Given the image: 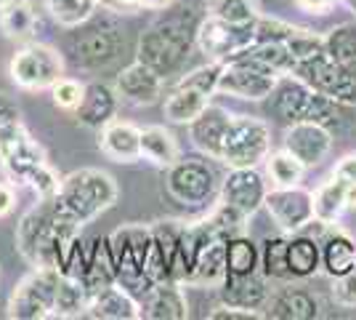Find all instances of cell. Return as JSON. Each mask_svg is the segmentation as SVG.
Masks as SVG:
<instances>
[{
    "label": "cell",
    "instance_id": "obj_1",
    "mask_svg": "<svg viewBox=\"0 0 356 320\" xmlns=\"http://www.w3.org/2000/svg\"><path fill=\"white\" fill-rule=\"evenodd\" d=\"M200 19L202 16L192 6H178V3L157 11V16L138 35L136 59L144 61L165 80L178 75L186 59L192 56V48H197Z\"/></svg>",
    "mask_w": 356,
    "mask_h": 320
},
{
    "label": "cell",
    "instance_id": "obj_2",
    "mask_svg": "<svg viewBox=\"0 0 356 320\" xmlns=\"http://www.w3.org/2000/svg\"><path fill=\"white\" fill-rule=\"evenodd\" d=\"M77 232L80 227L56 208L54 198H38L16 224V251L30 267L59 270Z\"/></svg>",
    "mask_w": 356,
    "mask_h": 320
},
{
    "label": "cell",
    "instance_id": "obj_3",
    "mask_svg": "<svg viewBox=\"0 0 356 320\" xmlns=\"http://www.w3.org/2000/svg\"><path fill=\"white\" fill-rule=\"evenodd\" d=\"M118 195L120 190L112 174L102 168H77L61 176L54 203L70 222H74L77 227H86L96 216L109 211L118 203Z\"/></svg>",
    "mask_w": 356,
    "mask_h": 320
},
{
    "label": "cell",
    "instance_id": "obj_4",
    "mask_svg": "<svg viewBox=\"0 0 356 320\" xmlns=\"http://www.w3.org/2000/svg\"><path fill=\"white\" fill-rule=\"evenodd\" d=\"M67 51L80 70L99 73L112 67L125 51V32L112 8H99L88 22L74 27L67 38Z\"/></svg>",
    "mask_w": 356,
    "mask_h": 320
},
{
    "label": "cell",
    "instance_id": "obj_5",
    "mask_svg": "<svg viewBox=\"0 0 356 320\" xmlns=\"http://www.w3.org/2000/svg\"><path fill=\"white\" fill-rule=\"evenodd\" d=\"M271 153V128L252 115H232L218 160L229 168H255Z\"/></svg>",
    "mask_w": 356,
    "mask_h": 320
},
{
    "label": "cell",
    "instance_id": "obj_6",
    "mask_svg": "<svg viewBox=\"0 0 356 320\" xmlns=\"http://www.w3.org/2000/svg\"><path fill=\"white\" fill-rule=\"evenodd\" d=\"M61 273L54 267H32L8 299V318L14 320H45L56 318V294Z\"/></svg>",
    "mask_w": 356,
    "mask_h": 320
},
{
    "label": "cell",
    "instance_id": "obj_7",
    "mask_svg": "<svg viewBox=\"0 0 356 320\" xmlns=\"http://www.w3.org/2000/svg\"><path fill=\"white\" fill-rule=\"evenodd\" d=\"M165 187L168 195L189 208L208 206L210 200L218 195L221 182L216 168L202 158H178L165 174Z\"/></svg>",
    "mask_w": 356,
    "mask_h": 320
},
{
    "label": "cell",
    "instance_id": "obj_8",
    "mask_svg": "<svg viewBox=\"0 0 356 320\" xmlns=\"http://www.w3.org/2000/svg\"><path fill=\"white\" fill-rule=\"evenodd\" d=\"M8 75L24 91H51L64 77V56L54 46L27 43L11 56Z\"/></svg>",
    "mask_w": 356,
    "mask_h": 320
},
{
    "label": "cell",
    "instance_id": "obj_9",
    "mask_svg": "<svg viewBox=\"0 0 356 320\" xmlns=\"http://www.w3.org/2000/svg\"><path fill=\"white\" fill-rule=\"evenodd\" d=\"M43 166H48L45 150L32 139L24 123L14 121L0 128V168L11 182L27 187Z\"/></svg>",
    "mask_w": 356,
    "mask_h": 320
},
{
    "label": "cell",
    "instance_id": "obj_10",
    "mask_svg": "<svg viewBox=\"0 0 356 320\" xmlns=\"http://www.w3.org/2000/svg\"><path fill=\"white\" fill-rule=\"evenodd\" d=\"M290 75L300 77L314 91L356 105V61H332L327 54L293 64Z\"/></svg>",
    "mask_w": 356,
    "mask_h": 320
},
{
    "label": "cell",
    "instance_id": "obj_11",
    "mask_svg": "<svg viewBox=\"0 0 356 320\" xmlns=\"http://www.w3.org/2000/svg\"><path fill=\"white\" fill-rule=\"evenodd\" d=\"M277 80H280V75H274L268 67L258 64L245 54H237V56L223 61L218 93L237 96L245 102H266V96L277 86Z\"/></svg>",
    "mask_w": 356,
    "mask_h": 320
},
{
    "label": "cell",
    "instance_id": "obj_12",
    "mask_svg": "<svg viewBox=\"0 0 356 320\" xmlns=\"http://www.w3.org/2000/svg\"><path fill=\"white\" fill-rule=\"evenodd\" d=\"M255 22L250 24H229L216 16H202L197 27V48L213 61H226L237 56L239 51L252 46Z\"/></svg>",
    "mask_w": 356,
    "mask_h": 320
},
{
    "label": "cell",
    "instance_id": "obj_13",
    "mask_svg": "<svg viewBox=\"0 0 356 320\" xmlns=\"http://www.w3.org/2000/svg\"><path fill=\"white\" fill-rule=\"evenodd\" d=\"M264 208L268 211L271 222L277 227L287 235H293V232H300L314 219V192L303 190L300 184L274 187L266 192Z\"/></svg>",
    "mask_w": 356,
    "mask_h": 320
},
{
    "label": "cell",
    "instance_id": "obj_14",
    "mask_svg": "<svg viewBox=\"0 0 356 320\" xmlns=\"http://www.w3.org/2000/svg\"><path fill=\"white\" fill-rule=\"evenodd\" d=\"M314 91L312 86H306L300 77L296 75H280L277 86L271 89V93L266 96L268 115L282 125L298 121H309L314 107Z\"/></svg>",
    "mask_w": 356,
    "mask_h": 320
},
{
    "label": "cell",
    "instance_id": "obj_15",
    "mask_svg": "<svg viewBox=\"0 0 356 320\" xmlns=\"http://www.w3.org/2000/svg\"><path fill=\"white\" fill-rule=\"evenodd\" d=\"M268 184L266 176L255 168H229V174L221 179L218 200L234 206L245 216H255L266 203Z\"/></svg>",
    "mask_w": 356,
    "mask_h": 320
},
{
    "label": "cell",
    "instance_id": "obj_16",
    "mask_svg": "<svg viewBox=\"0 0 356 320\" xmlns=\"http://www.w3.org/2000/svg\"><path fill=\"white\" fill-rule=\"evenodd\" d=\"M335 144V134L327 131L325 125L314 121H298L284 125L282 147L287 153H293L306 168L319 166L325 160L330 150Z\"/></svg>",
    "mask_w": 356,
    "mask_h": 320
},
{
    "label": "cell",
    "instance_id": "obj_17",
    "mask_svg": "<svg viewBox=\"0 0 356 320\" xmlns=\"http://www.w3.org/2000/svg\"><path fill=\"white\" fill-rule=\"evenodd\" d=\"M264 318L271 320H316L322 318V299L314 291L287 280L282 289L268 294Z\"/></svg>",
    "mask_w": 356,
    "mask_h": 320
},
{
    "label": "cell",
    "instance_id": "obj_18",
    "mask_svg": "<svg viewBox=\"0 0 356 320\" xmlns=\"http://www.w3.org/2000/svg\"><path fill=\"white\" fill-rule=\"evenodd\" d=\"M181 229H184V222H178V219H160L152 224V251H149L144 275L154 286L165 283V280H173V264H176Z\"/></svg>",
    "mask_w": 356,
    "mask_h": 320
},
{
    "label": "cell",
    "instance_id": "obj_19",
    "mask_svg": "<svg viewBox=\"0 0 356 320\" xmlns=\"http://www.w3.org/2000/svg\"><path fill=\"white\" fill-rule=\"evenodd\" d=\"M165 77L157 75L152 67H147L144 61L136 59L134 64L122 67L115 77V89H118L120 99L131 102L136 107H149L154 105L163 96Z\"/></svg>",
    "mask_w": 356,
    "mask_h": 320
},
{
    "label": "cell",
    "instance_id": "obj_20",
    "mask_svg": "<svg viewBox=\"0 0 356 320\" xmlns=\"http://www.w3.org/2000/svg\"><path fill=\"white\" fill-rule=\"evenodd\" d=\"M118 107H120V93L115 86L102 83V80H90V83H86L83 102L74 109V118H77V123L83 128L102 131L106 123H112L118 118Z\"/></svg>",
    "mask_w": 356,
    "mask_h": 320
},
{
    "label": "cell",
    "instance_id": "obj_21",
    "mask_svg": "<svg viewBox=\"0 0 356 320\" xmlns=\"http://www.w3.org/2000/svg\"><path fill=\"white\" fill-rule=\"evenodd\" d=\"M86 318L93 320H138L144 318V307L134 294L122 286H106L88 299Z\"/></svg>",
    "mask_w": 356,
    "mask_h": 320
},
{
    "label": "cell",
    "instance_id": "obj_22",
    "mask_svg": "<svg viewBox=\"0 0 356 320\" xmlns=\"http://www.w3.org/2000/svg\"><path fill=\"white\" fill-rule=\"evenodd\" d=\"M232 121V112H226L218 105H208L202 109V115H197L189 123V139H192L194 150L202 153L210 160H218L221 153V142L226 137V128Z\"/></svg>",
    "mask_w": 356,
    "mask_h": 320
},
{
    "label": "cell",
    "instance_id": "obj_23",
    "mask_svg": "<svg viewBox=\"0 0 356 320\" xmlns=\"http://www.w3.org/2000/svg\"><path fill=\"white\" fill-rule=\"evenodd\" d=\"M99 150L115 163L141 160V128L115 118L99 131Z\"/></svg>",
    "mask_w": 356,
    "mask_h": 320
},
{
    "label": "cell",
    "instance_id": "obj_24",
    "mask_svg": "<svg viewBox=\"0 0 356 320\" xmlns=\"http://www.w3.org/2000/svg\"><path fill=\"white\" fill-rule=\"evenodd\" d=\"M268 294H271L268 280L261 273L248 275V277H226L218 286L221 305L239 307V310H255V312H264Z\"/></svg>",
    "mask_w": 356,
    "mask_h": 320
},
{
    "label": "cell",
    "instance_id": "obj_25",
    "mask_svg": "<svg viewBox=\"0 0 356 320\" xmlns=\"http://www.w3.org/2000/svg\"><path fill=\"white\" fill-rule=\"evenodd\" d=\"M356 270V241L346 232L330 224L322 235V273L335 280Z\"/></svg>",
    "mask_w": 356,
    "mask_h": 320
},
{
    "label": "cell",
    "instance_id": "obj_26",
    "mask_svg": "<svg viewBox=\"0 0 356 320\" xmlns=\"http://www.w3.org/2000/svg\"><path fill=\"white\" fill-rule=\"evenodd\" d=\"M287 267L293 280H309L322 273V241L309 229L287 235Z\"/></svg>",
    "mask_w": 356,
    "mask_h": 320
},
{
    "label": "cell",
    "instance_id": "obj_27",
    "mask_svg": "<svg viewBox=\"0 0 356 320\" xmlns=\"http://www.w3.org/2000/svg\"><path fill=\"white\" fill-rule=\"evenodd\" d=\"M144 307V318L149 320H186L189 318V302H186V291L184 283L176 280H165L157 283L147 294V305Z\"/></svg>",
    "mask_w": 356,
    "mask_h": 320
},
{
    "label": "cell",
    "instance_id": "obj_28",
    "mask_svg": "<svg viewBox=\"0 0 356 320\" xmlns=\"http://www.w3.org/2000/svg\"><path fill=\"white\" fill-rule=\"evenodd\" d=\"M118 283V261H115V251H112V241L109 235H99L90 241V261H88V275L83 280V286L90 296L96 291L115 286Z\"/></svg>",
    "mask_w": 356,
    "mask_h": 320
},
{
    "label": "cell",
    "instance_id": "obj_29",
    "mask_svg": "<svg viewBox=\"0 0 356 320\" xmlns=\"http://www.w3.org/2000/svg\"><path fill=\"white\" fill-rule=\"evenodd\" d=\"M309 121L325 125L327 131H332L335 137L338 134H348V131L356 128V105H346L341 99H332L327 93L316 91Z\"/></svg>",
    "mask_w": 356,
    "mask_h": 320
},
{
    "label": "cell",
    "instance_id": "obj_30",
    "mask_svg": "<svg viewBox=\"0 0 356 320\" xmlns=\"http://www.w3.org/2000/svg\"><path fill=\"white\" fill-rule=\"evenodd\" d=\"M223 254H226V277H248L261 273V245L250 235L245 232L232 235L223 245Z\"/></svg>",
    "mask_w": 356,
    "mask_h": 320
},
{
    "label": "cell",
    "instance_id": "obj_31",
    "mask_svg": "<svg viewBox=\"0 0 356 320\" xmlns=\"http://www.w3.org/2000/svg\"><path fill=\"white\" fill-rule=\"evenodd\" d=\"M348 182H343L341 176H330L314 190V219L325 222V224H338L343 213L348 211V200H346Z\"/></svg>",
    "mask_w": 356,
    "mask_h": 320
},
{
    "label": "cell",
    "instance_id": "obj_32",
    "mask_svg": "<svg viewBox=\"0 0 356 320\" xmlns=\"http://www.w3.org/2000/svg\"><path fill=\"white\" fill-rule=\"evenodd\" d=\"M141 158L152 166L168 171L181 158V147L165 125H147L141 128Z\"/></svg>",
    "mask_w": 356,
    "mask_h": 320
},
{
    "label": "cell",
    "instance_id": "obj_33",
    "mask_svg": "<svg viewBox=\"0 0 356 320\" xmlns=\"http://www.w3.org/2000/svg\"><path fill=\"white\" fill-rule=\"evenodd\" d=\"M208 93L197 91V89H189V86H178L170 91V96L165 99V118L170 123H176V125H189V123L197 118V115H202V109L210 105Z\"/></svg>",
    "mask_w": 356,
    "mask_h": 320
},
{
    "label": "cell",
    "instance_id": "obj_34",
    "mask_svg": "<svg viewBox=\"0 0 356 320\" xmlns=\"http://www.w3.org/2000/svg\"><path fill=\"white\" fill-rule=\"evenodd\" d=\"M38 27L40 19L30 0H11L6 8H0V32L8 40H27Z\"/></svg>",
    "mask_w": 356,
    "mask_h": 320
},
{
    "label": "cell",
    "instance_id": "obj_35",
    "mask_svg": "<svg viewBox=\"0 0 356 320\" xmlns=\"http://www.w3.org/2000/svg\"><path fill=\"white\" fill-rule=\"evenodd\" d=\"M223 245H226V241H213V243L200 254L189 286L218 291V286L226 280V254H223Z\"/></svg>",
    "mask_w": 356,
    "mask_h": 320
},
{
    "label": "cell",
    "instance_id": "obj_36",
    "mask_svg": "<svg viewBox=\"0 0 356 320\" xmlns=\"http://www.w3.org/2000/svg\"><path fill=\"white\" fill-rule=\"evenodd\" d=\"M261 275L266 280H280V283L293 280L287 267V232H280L261 243Z\"/></svg>",
    "mask_w": 356,
    "mask_h": 320
},
{
    "label": "cell",
    "instance_id": "obj_37",
    "mask_svg": "<svg viewBox=\"0 0 356 320\" xmlns=\"http://www.w3.org/2000/svg\"><path fill=\"white\" fill-rule=\"evenodd\" d=\"M45 8L59 27L74 30L102 8V0H45Z\"/></svg>",
    "mask_w": 356,
    "mask_h": 320
},
{
    "label": "cell",
    "instance_id": "obj_38",
    "mask_svg": "<svg viewBox=\"0 0 356 320\" xmlns=\"http://www.w3.org/2000/svg\"><path fill=\"white\" fill-rule=\"evenodd\" d=\"M264 166H266V174L274 187H296V184L303 182V174L309 171L296 155L287 153L284 147L277 150V153H268Z\"/></svg>",
    "mask_w": 356,
    "mask_h": 320
},
{
    "label": "cell",
    "instance_id": "obj_39",
    "mask_svg": "<svg viewBox=\"0 0 356 320\" xmlns=\"http://www.w3.org/2000/svg\"><path fill=\"white\" fill-rule=\"evenodd\" d=\"M205 14L229 24H250L261 16L258 0H205Z\"/></svg>",
    "mask_w": 356,
    "mask_h": 320
},
{
    "label": "cell",
    "instance_id": "obj_40",
    "mask_svg": "<svg viewBox=\"0 0 356 320\" xmlns=\"http://www.w3.org/2000/svg\"><path fill=\"white\" fill-rule=\"evenodd\" d=\"M90 294L80 280L64 277L59 280V294H56V318H86Z\"/></svg>",
    "mask_w": 356,
    "mask_h": 320
},
{
    "label": "cell",
    "instance_id": "obj_41",
    "mask_svg": "<svg viewBox=\"0 0 356 320\" xmlns=\"http://www.w3.org/2000/svg\"><path fill=\"white\" fill-rule=\"evenodd\" d=\"M325 54L332 61H356V22H343L327 32Z\"/></svg>",
    "mask_w": 356,
    "mask_h": 320
},
{
    "label": "cell",
    "instance_id": "obj_42",
    "mask_svg": "<svg viewBox=\"0 0 356 320\" xmlns=\"http://www.w3.org/2000/svg\"><path fill=\"white\" fill-rule=\"evenodd\" d=\"M88 261H90V243L77 232L72 238V243L67 248V254H64V261H61L59 273L64 277H72V280H86V275H88Z\"/></svg>",
    "mask_w": 356,
    "mask_h": 320
},
{
    "label": "cell",
    "instance_id": "obj_43",
    "mask_svg": "<svg viewBox=\"0 0 356 320\" xmlns=\"http://www.w3.org/2000/svg\"><path fill=\"white\" fill-rule=\"evenodd\" d=\"M248 219H250V216H245L239 208L229 206V203H223V200H218V206L208 213V222L213 224V229L221 235L223 241H229L232 235L245 232V227H248Z\"/></svg>",
    "mask_w": 356,
    "mask_h": 320
},
{
    "label": "cell",
    "instance_id": "obj_44",
    "mask_svg": "<svg viewBox=\"0 0 356 320\" xmlns=\"http://www.w3.org/2000/svg\"><path fill=\"white\" fill-rule=\"evenodd\" d=\"M221 73H223V61L208 59V64L194 67L192 73H186V75L178 77V86H189V89H197V91L213 96V93H218Z\"/></svg>",
    "mask_w": 356,
    "mask_h": 320
},
{
    "label": "cell",
    "instance_id": "obj_45",
    "mask_svg": "<svg viewBox=\"0 0 356 320\" xmlns=\"http://www.w3.org/2000/svg\"><path fill=\"white\" fill-rule=\"evenodd\" d=\"M284 46H287V51L293 54V59L296 61L314 59V56L325 54V35H316L314 30L298 27V30L293 32V38H290Z\"/></svg>",
    "mask_w": 356,
    "mask_h": 320
},
{
    "label": "cell",
    "instance_id": "obj_46",
    "mask_svg": "<svg viewBox=\"0 0 356 320\" xmlns=\"http://www.w3.org/2000/svg\"><path fill=\"white\" fill-rule=\"evenodd\" d=\"M83 91H86V83L72 80V77H61L59 83L51 89V99L64 112H74L83 102Z\"/></svg>",
    "mask_w": 356,
    "mask_h": 320
},
{
    "label": "cell",
    "instance_id": "obj_47",
    "mask_svg": "<svg viewBox=\"0 0 356 320\" xmlns=\"http://www.w3.org/2000/svg\"><path fill=\"white\" fill-rule=\"evenodd\" d=\"M332 299L338 307H356V270L332 280Z\"/></svg>",
    "mask_w": 356,
    "mask_h": 320
},
{
    "label": "cell",
    "instance_id": "obj_48",
    "mask_svg": "<svg viewBox=\"0 0 356 320\" xmlns=\"http://www.w3.org/2000/svg\"><path fill=\"white\" fill-rule=\"evenodd\" d=\"M210 320H264V312H255V310H239V307L218 305L208 312Z\"/></svg>",
    "mask_w": 356,
    "mask_h": 320
},
{
    "label": "cell",
    "instance_id": "obj_49",
    "mask_svg": "<svg viewBox=\"0 0 356 320\" xmlns=\"http://www.w3.org/2000/svg\"><path fill=\"white\" fill-rule=\"evenodd\" d=\"M14 121H22V109L16 105L14 96H8L6 91H0V128Z\"/></svg>",
    "mask_w": 356,
    "mask_h": 320
},
{
    "label": "cell",
    "instance_id": "obj_50",
    "mask_svg": "<svg viewBox=\"0 0 356 320\" xmlns=\"http://www.w3.org/2000/svg\"><path fill=\"white\" fill-rule=\"evenodd\" d=\"M332 174H335V176H341L343 182L356 184V153L343 155L341 160L335 163V171H332Z\"/></svg>",
    "mask_w": 356,
    "mask_h": 320
},
{
    "label": "cell",
    "instance_id": "obj_51",
    "mask_svg": "<svg viewBox=\"0 0 356 320\" xmlns=\"http://www.w3.org/2000/svg\"><path fill=\"white\" fill-rule=\"evenodd\" d=\"M16 208V190L14 184L0 182V219H6Z\"/></svg>",
    "mask_w": 356,
    "mask_h": 320
},
{
    "label": "cell",
    "instance_id": "obj_52",
    "mask_svg": "<svg viewBox=\"0 0 356 320\" xmlns=\"http://www.w3.org/2000/svg\"><path fill=\"white\" fill-rule=\"evenodd\" d=\"M341 0H296V6L306 14H327L338 6Z\"/></svg>",
    "mask_w": 356,
    "mask_h": 320
},
{
    "label": "cell",
    "instance_id": "obj_53",
    "mask_svg": "<svg viewBox=\"0 0 356 320\" xmlns=\"http://www.w3.org/2000/svg\"><path fill=\"white\" fill-rule=\"evenodd\" d=\"M104 8L120 11V8H141V0H102Z\"/></svg>",
    "mask_w": 356,
    "mask_h": 320
},
{
    "label": "cell",
    "instance_id": "obj_54",
    "mask_svg": "<svg viewBox=\"0 0 356 320\" xmlns=\"http://www.w3.org/2000/svg\"><path fill=\"white\" fill-rule=\"evenodd\" d=\"M176 0H141V8H149V11H163V8H170Z\"/></svg>",
    "mask_w": 356,
    "mask_h": 320
},
{
    "label": "cell",
    "instance_id": "obj_55",
    "mask_svg": "<svg viewBox=\"0 0 356 320\" xmlns=\"http://www.w3.org/2000/svg\"><path fill=\"white\" fill-rule=\"evenodd\" d=\"M346 200H348V211L356 208V184H348V190H346Z\"/></svg>",
    "mask_w": 356,
    "mask_h": 320
},
{
    "label": "cell",
    "instance_id": "obj_56",
    "mask_svg": "<svg viewBox=\"0 0 356 320\" xmlns=\"http://www.w3.org/2000/svg\"><path fill=\"white\" fill-rule=\"evenodd\" d=\"M341 3H346V8H348V11L356 16V0H341Z\"/></svg>",
    "mask_w": 356,
    "mask_h": 320
},
{
    "label": "cell",
    "instance_id": "obj_57",
    "mask_svg": "<svg viewBox=\"0 0 356 320\" xmlns=\"http://www.w3.org/2000/svg\"><path fill=\"white\" fill-rule=\"evenodd\" d=\"M8 3H11V0H0V8H6V6H8Z\"/></svg>",
    "mask_w": 356,
    "mask_h": 320
}]
</instances>
